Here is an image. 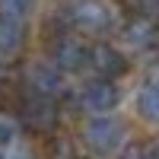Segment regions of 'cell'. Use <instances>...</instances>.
<instances>
[{
	"instance_id": "6da1fadb",
	"label": "cell",
	"mask_w": 159,
	"mask_h": 159,
	"mask_svg": "<svg viewBox=\"0 0 159 159\" xmlns=\"http://www.w3.org/2000/svg\"><path fill=\"white\" fill-rule=\"evenodd\" d=\"M57 121H61V108L51 96L29 92L19 102V124L32 134H51V130H57Z\"/></svg>"
},
{
	"instance_id": "7a4b0ae2",
	"label": "cell",
	"mask_w": 159,
	"mask_h": 159,
	"mask_svg": "<svg viewBox=\"0 0 159 159\" xmlns=\"http://www.w3.org/2000/svg\"><path fill=\"white\" fill-rule=\"evenodd\" d=\"M67 19L76 32L83 35H105L111 32L115 25V16L111 10L102 3V0H73V3L67 7Z\"/></svg>"
},
{
	"instance_id": "3957f363",
	"label": "cell",
	"mask_w": 159,
	"mask_h": 159,
	"mask_svg": "<svg viewBox=\"0 0 159 159\" xmlns=\"http://www.w3.org/2000/svg\"><path fill=\"white\" fill-rule=\"evenodd\" d=\"M83 140L96 153H115L124 140V124L111 115H92L83 127Z\"/></svg>"
},
{
	"instance_id": "277c9868",
	"label": "cell",
	"mask_w": 159,
	"mask_h": 159,
	"mask_svg": "<svg viewBox=\"0 0 159 159\" xmlns=\"http://www.w3.org/2000/svg\"><path fill=\"white\" fill-rule=\"evenodd\" d=\"M118 102H121V92L108 80H96V83L83 86V92H80V108L89 115H111L118 108Z\"/></svg>"
},
{
	"instance_id": "5b68a950",
	"label": "cell",
	"mask_w": 159,
	"mask_h": 159,
	"mask_svg": "<svg viewBox=\"0 0 159 159\" xmlns=\"http://www.w3.org/2000/svg\"><path fill=\"white\" fill-rule=\"evenodd\" d=\"M22 80H25V86H29V92H35V96L57 99L64 92V73L54 67V64H29Z\"/></svg>"
},
{
	"instance_id": "8992f818",
	"label": "cell",
	"mask_w": 159,
	"mask_h": 159,
	"mask_svg": "<svg viewBox=\"0 0 159 159\" xmlns=\"http://www.w3.org/2000/svg\"><path fill=\"white\" fill-rule=\"evenodd\" d=\"M51 61H54V67L61 73H76V70H83L89 64V48L80 42V38L64 35V38L54 42V48H51Z\"/></svg>"
},
{
	"instance_id": "52a82bcc",
	"label": "cell",
	"mask_w": 159,
	"mask_h": 159,
	"mask_svg": "<svg viewBox=\"0 0 159 159\" xmlns=\"http://www.w3.org/2000/svg\"><path fill=\"white\" fill-rule=\"evenodd\" d=\"M89 67L96 70L102 80H115V76L127 73V57H124L115 45L99 42V45H92V48H89Z\"/></svg>"
},
{
	"instance_id": "ba28073f",
	"label": "cell",
	"mask_w": 159,
	"mask_h": 159,
	"mask_svg": "<svg viewBox=\"0 0 159 159\" xmlns=\"http://www.w3.org/2000/svg\"><path fill=\"white\" fill-rule=\"evenodd\" d=\"M124 38H127L134 48H150V45H156L159 29H156V22H153V19L134 16V19L127 22V29H124Z\"/></svg>"
},
{
	"instance_id": "9c48e42d",
	"label": "cell",
	"mask_w": 159,
	"mask_h": 159,
	"mask_svg": "<svg viewBox=\"0 0 159 159\" xmlns=\"http://www.w3.org/2000/svg\"><path fill=\"white\" fill-rule=\"evenodd\" d=\"M25 45V29L19 19H0V54H19Z\"/></svg>"
},
{
	"instance_id": "30bf717a",
	"label": "cell",
	"mask_w": 159,
	"mask_h": 159,
	"mask_svg": "<svg viewBox=\"0 0 159 159\" xmlns=\"http://www.w3.org/2000/svg\"><path fill=\"white\" fill-rule=\"evenodd\" d=\"M137 111L143 121L159 124V83H147L137 92Z\"/></svg>"
},
{
	"instance_id": "8fae6325",
	"label": "cell",
	"mask_w": 159,
	"mask_h": 159,
	"mask_svg": "<svg viewBox=\"0 0 159 159\" xmlns=\"http://www.w3.org/2000/svg\"><path fill=\"white\" fill-rule=\"evenodd\" d=\"M35 0H0V19H25L32 13Z\"/></svg>"
},
{
	"instance_id": "7c38bea8",
	"label": "cell",
	"mask_w": 159,
	"mask_h": 159,
	"mask_svg": "<svg viewBox=\"0 0 159 159\" xmlns=\"http://www.w3.org/2000/svg\"><path fill=\"white\" fill-rule=\"evenodd\" d=\"M127 10L134 13V16H143V19H159V0H124Z\"/></svg>"
},
{
	"instance_id": "4fadbf2b",
	"label": "cell",
	"mask_w": 159,
	"mask_h": 159,
	"mask_svg": "<svg viewBox=\"0 0 159 159\" xmlns=\"http://www.w3.org/2000/svg\"><path fill=\"white\" fill-rule=\"evenodd\" d=\"M16 134H19L16 121H13V118H0V147H3V143H13Z\"/></svg>"
},
{
	"instance_id": "5bb4252c",
	"label": "cell",
	"mask_w": 159,
	"mask_h": 159,
	"mask_svg": "<svg viewBox=\"0 0 159 159\" xmlns=\"http://www.w3.org/2000/svg\"><path fill=\"white\" fill-rule=\"evenodd\" d=\"M7 96H10V73L0 67V102H3Z\"/></svg>"
},
{
	"instance_id": "9a60e30c",
	"label": "cell",
	"mask_w": 159,
	"mask_h": 159,
	"mask_svg": "<svg viewBox=\"0 0 159 159\" xmlns=\"http://www.w3.org/2000/svg\"><path fill=\"white\" fill-rule=\"evenodd\" d=\"M7 159H35L32 153H13V156H7Z\"/></svg>"
},
{
	"instance_id": "2e32d148",
	"label": "cell",
	"mask_w": 159,
	"mask_h": 159,
	"mask_svg": "<svg viewBox=\"0 0 159 159\" xmlns=\"http://www.w3.org/2000/svg\"><path fill=\"white\" fill-rule=\"evenodd\" d=\"M147 159H159V143H156V147H153V150L147 153Z\"/></svg>"
},
{
	"instance_id": "e0dca14e",
	"label": "cell",
	"mask_w": 159,
	"mask_h": 159,
	"mask_svg": "<svg viewBox=\"0 0 159 159\" xmlns=\"http://www.w3.org/2000/svg\"><path fill=\"white\" fill-rule=\"evenodd\" d=\"M0 159H7V156H3V153H0Z\"/></svg>"
},
{
	"instance_id": "ac0fdd59",
	"label": "cell",
	"mask_w": 159,
	"mask_h": 159,
	"mask_svg": "<svg viewBox=\"0 0 159 159\" xmlns=\"http://www.w3.org/2000/svg\"><path fill=\"white\" fill-rule=\"evenodd\" d=\"M96 159H99V156H96Z\"/></svg>"
}]
</instances>
